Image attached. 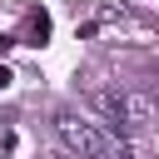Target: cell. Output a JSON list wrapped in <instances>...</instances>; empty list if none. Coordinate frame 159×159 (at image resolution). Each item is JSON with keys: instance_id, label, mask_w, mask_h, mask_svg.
I'll return each mask as SVG.
<instances>
[{"instance_id": "2", "label": "cell", "mask_w": 159, "mask_h": 159, "mask_svg": "<svg viewBox=\"0 0 159 159\" xmlns=\"http://www.w3.org/2000/svg\"><path fill=\"white\" fill-rule=\"evenodd\" d=\"M119 119H124V129L154 124V119H159V104H154L149 94H139V89H124V94H119Z\"/></svg>"}, {"instance_id": "3", "label": "cell", "mask_w": 159, "mask_h": 159, "mask_svg": "<svg viewBox=\"0 0 159 159\" xmlns=\"http://www.w3.org/2000/svg\"><path fill=\"white\" fill-rule=\"evenodd\" d=\"M0 159H5V154H0Z\"/></svg>"}, {"instance_id": "1", "label": "cell", "mask_w": 159, "mask_h": 159, "mask_svg": "<svg viewBox=\"0 0 159 159\" xmlns=\"http://www.w3.org/2000/svg\"><path fill=\"white\" fill-rule=\"evenodd\" d=\"M50 124H55V139L65 144V154H75V159H99V154L109 149V139H104L84 114H75V109H60Z\"/></svg>"}]
</instances>
